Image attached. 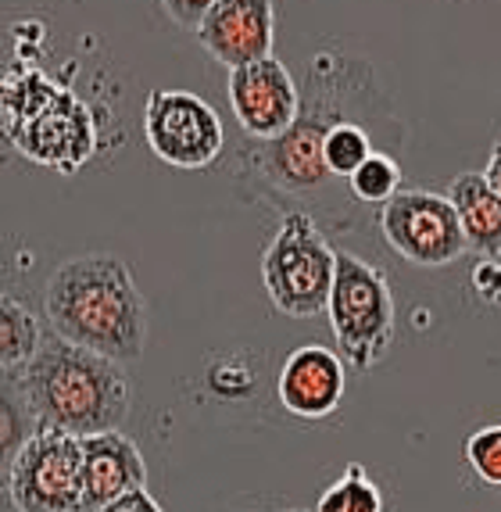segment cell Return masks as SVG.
<instances>
[{
    "mask_svg": "<svg viewBox=\"0 0 501 512\" xmlns=\"http://www.w3.org/2000/svg\"><path fill=\"white\" fill-rule=\"evenodd\" d=\"M43 323L122 366L144 359L147 301L129 265L111 251H86L54 269L43 287Z\"/></svg>",
    "mask_w": 501,
    "mask_h": 512,
    "instance_id": "6da1fadb",
    "label": "cell"
},
{
    "mask_svg": "<svg viewBox=\"0 0 501 512\" xmlns=\"http://www.w3.org/2000/svg\"><path fill=\"white\" fill-rule=\"evenodd\" d=\"M8 391L36 423L61 427L76 437L119 430L133 409V384L122 362L65 341L47 330L40 355Z\"/></svg>",
    "mask_w": 501,
    "mask_h": 512,
    "instance_id": "7a4b0ae2",
    "label": "cell"
},
{
    "mask_svg": "<svg viewBox=\"0 0 501 512\" xmlns=\"http://www.w3.org/2000/svg\"><path fill=\"white\" fill-rule=\"evenodd\" d=\"M330 330L344 362L355 369L380 366L398 337V301L380 265L337 251V280H333Z\"/></svg>",
    "mask_w": 501,
    "mask_h": 512,
    "instance_id": "3957f363",
    "label": "cell"
},
{
    "mask_svg": "<svg viewBox=\"0 0 501 512\" xmlns=\"http://www.w3.org/2000/svg\"><path fill=\"white\" fill-rule=\"evenodd\" d=\"M337 251L308 212H287L262 255V283L272 308L290 319H315L330 305Z\"/></svg>",
    "mask_w": 501,
    "mask_h": 512,
    "instance_id": "277c9868",
    "label": "cell"
},
{
    "mask_svg": "<svg viewBox=\"0 0 501 512\" xmlns=\"http://www.w3.org/2000/svg\"><path fill=\"white\" fill-rule=\"evenodd\" d=\"M8 498L18 512H83V437L36 423L33 434L8 459Z\"/></svg>",
    "mask_w": 501,
    "mask_h": 512,
    "instance_id": "5b68a950",
    "label": "cell"
},
{
    "mask_svg": "<svg viewBox=\"0 0 501 512\" xmlns=\"http://www.w3.org/2000/svg\"><path fill=\"white\" fill-rule=\"evenodd\" d=\"M380 233L394 255L423 269L459 262L469 251L455 201L434 190H398L380 205Z\"/></svg>",
    "mask_w": 501,
    "mask_h": 512,
    "instance_id": "8992f818",
    "label": "cell"
},
{
    "mask_svg": "<svg viewBox=\"0 0 501 512\" xmlns=\"http://www.w3.org/2000/svg\"><path fill=\"white\" fill-rule=\"evenodd\" d=\"M144 137L154 158L179 172H201L222 158L226 133L222 119L201 94L190 90H151L144 108Z\"/></svg>",
    "mask_w": 501,
    "mask_h": 512,
    "instance_id": "52a82bcc",
    "label": "cell"
},
{
    "mask_svg": "<svg viewBox=\"0 0 501 512\" xmlns=\"http://www.w3.org/2000/svg\"><path fill=\"white\" fill-rule=\"evenodd\" d=\"M230 108L251 140H276L301 119V90L280 58L230 69Z\"/></svg>",
    "mask_w": 501,
    "mask_h": 512,
    "instance_id": "ba28073f",
    "label": "cell"
},
{
    "mask_svg": "<svg viewBox=\"0 0 501 512\" xmlns=\"http://www.w3.org/2000/svg\"><path fill=\"white\" fill-rule=\"evenodd\" d=\"M348 119L340 115V108L330 97H315L308 111H301V119L276 140H262L265 151L255 154V165L265 180L283 194H301V190H315L323 180H330L323 158V140L326 129L333 122Z\"/></svg>",
    "mask_w": 501,
    "mask_h": 512,
    "instance_id": "9c48e42d",
    "label": "cell"
},
{
    "mask_svg": "<svg viewBox=\"0 0 501 512\" xmlns=\"http://www.w3.org/2000/svg\"><path fill=\"white\" fill-rule=\"evenodd\" d=\"M194 36L226 69L269 58L276 47V4L272 0H215V8L204 15Z\"/></svg>",
    "mask_w": 501,
    "mask_h": 512,
    "instance_id": "30bf717a",
    "label": "cell"
},
{
    "mask_svg": "<svg viewBox=\"0 0 501 512\" xmlns=\"http://www.w3.org/2000/svg\"><path fill=\"white\" fill-rule=\"evenodd\" d=\"M348 387L344 373V355L323 344H301L283 359L280 376H276V394L290 416L323 419L337 412L340 398Z\"/></svg>",
    "mask_w": 501,
    "mask_h": 512,
    "instance_id": "8fae6325",
    "label": "cell"
},
{
    "mask_svg": "<svg viewBox=\"0 0 501 512\" xmlns=\"http://www.w3.org/2000/svg\"><path fill=\"white\" fill-rule=\"evenodd\" d=\"M83 455H86L83 512H101L104 505L115 502L126 491H133V487H147L144 452L122 430H104V434L83 437Z\"/></svg>",
    "mask_w": 501,
    "mask_h": 512,
    "instance_id": "7c38bea8",
    "label": "cell"
},
{
    "mask_svg": "<svg viewBox=\"0 0 501 512\" xmlns=\"http://www.w3.org/2000/svg\"><path fill=\"white\" fill-rule=\"evenodd\" d=\"M448 197L459 208L466 244L480 258H501V194L484 172H459L448 187Z\"/></svg>",
    "mask_w": 501,
    "mask_h": 512,
    "instance_id": "4fadbf2b",
    "label": "cell"
},
{
    "mask_svg": "<svg viewBox=\"0 0 501 512\" xmlns=\"http://www.w3.org/2000/svg\"><path fill=\"white\" fill-rule=\"evenodd\" d=\"M47 330L51 326L40 323V316L26 301L11 298V294L0 301V366H4V384L26 373L29 362L40 355L43 341H47Z\"/></svg>",
    "mask_w": 501,
    "mask_h": 512,
    "instance_id": "5bb4252c",
    "label": "cell"
},
{
    "mask_svg": "<svg viewBox=\"0 0 501 512\" xmlns=\"http://www.w3.org/2000/svg\"><path fill=\"white\" fill-rule=\"evenodd\" d=\"M369 154H373V137H369V129L362 126V122L340 119L326 129L323 158L333 180H351V176L366 165Z\"/></svg>",
    "mask_w": 501,
    "mask_h": 512,
    "instance_id": "9a60e30c",
    "label": "cell"
},
{
    "mask_svg": "<svg viewBox=\"0 0 501 512\" xmlns=\"http://www.w3.org/2000/svg\"><path fill=\"white\" fill-rule=\"evenodd\" d=\"M315 512H383V495L380 487L366 477V470L358 462H351L344 477L333 480L323 491Z\"/></svg>",
    "mask_w": 501,
    "mask_h": 512,
    "instance_id": "2e32d148",
    "label": "cell"
},
{
    "mask_svg": "<svg viewBox=\"0 0 501 512\" xmlns=\"http://www.w3.org/2000/svg\"><path fill=\"white\" fill-rule=\"evenodd\" d=\"M348 187H351V194H355L358 201H366V205H387L401 190V165L394 162L391 154L373 151L366 158V165L348 180Z\"/></svg>",
    "mask_w": 501,
    "mask_h": 512,
    "instance_id": "e0dca14e",
    "label": "cell"
},
{
    "mask_svg": "<svg viewBox=\"0 0 501 512\" xmlns=\"http://www.w3.org/2000/svg\"><path fill=\"white\" fill-rule=\"evenodd\" d=\"M466 466L476 473V480L501 491V423L480 427L466 441Z\"/></svg>",
    "mask_w": 501,
    "mask_h": 512,
    "instance_id": "ac0fdd59",
    "label": "cell"
},
{
    "mask_svg": "<svg viewBox=\"0 0 501 512\" xmlns=\"http://www.w3.org/2000/svg\"><path fill=\"white\" fill-rule=\"evenodd\" d=\"M162 8L179 29L197 33V26L204 22V15L215 8V0H162Z\"/></svg>",
    "mask_w": 501,
    "mask_h": 512,
    "instance_id": "d6986e66",
    "label": "cell"
},
{
    "mask_svg": "<svg viewBox=\"0 0 501 512\" xmlns=\"http://www.w3.org/2000/svg\"><path fill=\"white\" fill-rule=\"evenodd\" d=\"M473 287L480 301L501 305V258H480L473 269Z\"/></svg>",
    "mask_w": 501,
    "mask_h": 512,
    "instance_id": "ffe728a7",
    "label": "cell"
},
{
    "mask_svg": "<svg viewBox=\"0 0 501 512\" xmlns=\"http://www.w3.org/2000/svg\"><path fill=\"white\" fill-rule=\"evenodd\" d=\"M101 512H165L162 505L154 502V495L147 487H133L126 495H119L115 502H108Z\"/></svg>",
    "mask_w": 501,
    "mask_h": 512,
    "instance_id": "44dd1931",
    "label": "cell"
},
{
    "mask_svg": "<svg viewBox=\"0 0 501 512\" xmlns=\"http://www.w3.org/2000/svg\"><path fill=\"white\" fill-rule=\"evenodd\" d=\"M484 176L491 180V187L501 194V140L491 147V158H487V169H484Z\"/></svg>",
    "mask_w": 501,
    "mask_h": 512,
    "instance_id": "7402d4cb",
    "label": "cell"
},
{
    "mask_svg": "<svg viewBox=\"0 0 501 512\" xmlns=\"http://www.w3.org/2000/svg\"><path fill=\"white\" fill-rule=\"evenodd\" d=\"M287 512H315V509H287Z\"/></svg>",
    "mask_w": 501,
    "mask_h": 512,
    "instance_id": "603a6c76",
    "label": "cell"
}]
</instances>
